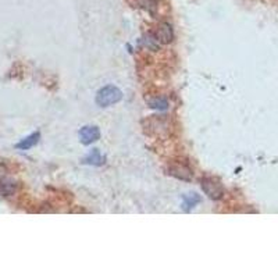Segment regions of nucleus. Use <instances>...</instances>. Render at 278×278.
I'll list each match as a JSON object with an SVG mask.
<instances>
[{"mask_svg":"<svg viewBox=\"0 0 278 278\" xmlns=\"http://www.w3.org/2000/svg\"><path fill=\"white\" fill-rule=\"evenodd\" d=\"M121 99H123V92L114 85L104 86L96 95V103L100 107H108L112 104L118 103Z\"/></svg>","mask_w":278,"mask_h":278,"instance_id":"obj_1","label":"nucleus"},{"mask_svg":"<svg viewBox=\"0 0 278 278\" xmlns=\"http://www.w3.org/2000/svg\"><path fill=\"white\" fill-rule=\"evenodd\" d=\"M200 187H202L203 192L213 200H218V199H221L224 196V187L217 178L205 177L200 181Z\"/></svg>","mask_w":278,"mask_h":278,"instance_id":"obj_2","label":"nucleus"},{"mask_svg":"<svg viewBox=\"0 0 278 278\" xmlns=\"http://www.w3.org/2000/svg\"><path fill=\"white\" fill-rule=\"evenodd\" d=\"M78 137H80L81 143L90 145V143H94V142L99 141L100 129L96 127V125H85V127L81 128Z\"/></svg>","mask_w":278,"mask_h":278,"instance_id":"obj_3","label":"nucleus"},{"mask_svg":"<svg viewBox=\"0 0 278 278\" xmlns=\"http://www.w3.org/2000/svg\"><path fill=\"white\" fill-rule=\"evenodd\" d=\"M169 174L175 177V178L182 179V181H191L193 177L192 170L182 163H171L169 165Z\"/></svg>","mask_w":278,"mask_h":278,"instance_id":"obj_4","label":"nucleus"},{"mask_svg":"<svg viewBox=\"0 0 278 278\" xmlns=\"http://www.w3.org/2000/svg\"><path fill=\"white\" fill-rule=\"evenodd\" d=\"M156 39H157L160 43H163V45H169V43L173 42V39H174V32H173V28H171L170 24L161 23L160 25L157 27Z\"/></svg>","mask_w":278,"mask_h":278,"instance_id":"obj_5","label":"nucleus"},{"mask_svg":"<svg viewBox=\"0 0 278 278\" xmlns=\"http://www.w3.org/2000/svg\"><path fill=\"white\" fill-rule=\"evenodd\" d=\"M15 191H17L15 181L6 178V177L0 179V196H11V195H14Z\"/></svg>","mask_w":278,"mask_h":278,"instance_id":"obj_6","label":"nucleus"},{"mask_svg":"<svg viewBox=\"0 0 278 278\" xmlns=\"http://www.w3.org/2000/svg\"><path fill=\"white\" fill-rule=\"evenodd\" d=\"M82 163L85 164H92V165H102L104 163V157L102 156L99 149H92L88 155L84 157Z\"/></svg>","mask_w":278,"mask_h":278,"instance_id":"obj_7","label":"nucleus"},{"mask_svg":"<svg viewBox=\"0 0 278 278\" xmlns=\"http://www.w3.org/2000/svg\"><path fill=\"white\" fill-rule=\"evenodd\" d=\"M39 138H41V134H39V132L31 134L29 137H27L25 139H23V141L20 142V143H17L15 147H17V149H21V151H28V149H31L33 145L38 143Z\"/></svg>","mask_w":278,"mask_h":278,"instance_id":"obj_8","label":"nucleus"},{"mask_svg":"<svg viewBox=\"0 0 278 278\" xmlns=\"http://www.w3.org/2000/svg\"><path fill=\"white\" fill-rule=\"evenodd\" d=\"M137 2L142 10H145V11H147V13L152 15L156 14L157 7H159V5H157V0H137Z\"/></svg>","mask_w":278,"mask_h":278,"instance_id":"obj_9","label":"nucleus"},{"mask_svg":"<svg viewBox=\"0 0 278 278\" xmlns=\"http://www.w3.org/2000/svg\"><path fill=\"white\" fill-rule=\"evenodd\" d=\"M149 107L155 108V110H165L169 107V100L165 98H153V99L147 100Z\"/></svg>","mask_w":278,"mask_h":278,"instance_id":"obj_10","label":"nucleus"},{"mask_svg":"<svg viewBox=\"0 0 278 278\" xmlns=\"http://www.w3.org/2000/svg\"><path fill=\"white\" fill-rule=\"evenodd\" d=\"M199 200H200V199H199V196H196L195 193L192 195V198H191V196H185V198H184V206L187 209H191V208H193V206H195L196 203H199Z\"/></svg>","mask_w":278,"mask_h":278,"instance_id":"obj_11","label":"nucleus"},{"mask_svg":"<svg viewBox=\"0 0 278 278\" xmlns=\"http://www.w3.org/2000/svg\"><path fill=\"white\" fill-rule=\"evenodd\" d=\"M145 45H146L147 47H151L152 50H159V41H157V39H156V36L155 38H153V36H151V35H149V36H146V38H145Z\"/></svg>","mask_w":278,"mask_h":278,"instance_id":"obj_12","label":"nucleus"},{"mask_svg":"<svg viewBox=\"0 0 278 278\" xmlns=\"http://www.w3.org/2000/svg\"><path fill=\"white\" fill-rule=\"evenodd\" d=\"M6 174H7V169H6V165L0 164V179L5 178Z\"/></svg>","mask_w":278,"mask_h":278,"instance_id":"obj_13","label":"nucleus"}]
</instances>
